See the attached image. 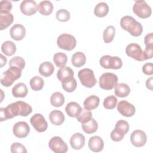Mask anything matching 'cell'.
Wrapping results in <instances>:
<instances>
[{"label":"cell","instance_id":"cell-1","mask_svg":"<svg viewBox=\"0 0 153 153\" xmlns=\"http://www.w3.org/2000/svg\"><path fill=\"white\" fill-rule=\"evenodd\" d=\"M32 112V107L23 101H17L0 109V121L7 120L16 116L26 117Z\"/></svg>","mask_w":153,"mask_h":153},{"label":"cell","instance_id":"cell-2","mask_svg":"<svg viewBox=\"0 0 153 153\" xmlns=\"http://www.w3.org/2000/svg\"><path fill=\"white\" fill-rule=\"evenodd\" d=\"M120 26L133 36H139L143 32V27L140 23L130 16H125L121 18Z\"/></svg>","mask_w":153,"mask_h":153},{"label":"cell","instance_id":"cell-3","mask_svg":"<svg viewBox=\"0 0 153 153\" xmlns=\"http://www.w3.org/2000/svg\"><path fill=\"white\" fill-rule=\"evenodd\" d=\"M22 71L19 68L10 66L7 71L1 74L0 80L1 84L6 87L11 86L16 80L21 76Z\"/></svg>","mask_w":153,"mask_h":153},{"label":"cell","instance_id":"cell-4","mask_svg":"<svg viewBox=\"0 0 153 153\" xmlns=\"http://www.w3.org/2000/svg\"><path fill=\"white\" fill-rule=\"evenodd\" d=\"M78 76L81 84L87 88L94 87L97 82L93 70L88 68H85L79 71Z\"/></svg>","mask_w":153,"mask_h":153},{"label":"cell","instance_id":"cell-5","mask_svg":"<svg viewBox=\"0 0 153 153\" xmlns=\"http://www.w3.org/2000/svg\"><path fill=\"white\" fill-rule=\"evenodd\" d=\"M57 44L61 49L66 51H71L76 47V41L73 35L68 33H63L57 38Z\"/></svg>","mask_w":153,"mask_h":153},{"label":"cell","instance_id":"cell-6","mask_svg":"<svg viewBox=\"0 0 153 153\" xmlns=\"http://www.w3.org/2000/svg\"><path fill=\"white\" fill-rule=\"evenodd\" d=\"M133 13L141 19H146L151 16L152 10L150 6L144 0L136 1L133 6Z\"/></svg>","mask_w":153,"mask_h":153},{"label":"cell","instance_id":"cell-7","mask_svg":"<svg viewBox=\"0 0 153 153\" xmlns=\"http://www.w3.org/2000/svg\"><path fill=\"white\" fill-rule=\"evenodd\" d=\"M100 65L105 69H119L121 68L123 62L121 59L117 56L105 55L100 58Z\"/></svg>","mask_w":153,"mask_h":153},{"label":"cell","instance_id":"cell-8","mask_svg":"<svg viewBox=\"0 0 153 153\" xmlns=\"http://www.w3.org/2000/svg\"><path fill=\"white\" fill-rule=\"evenodd\" d=\"M117 76L110 72L103 74L99 78V86L101 88L106 90H112L117 84Z\"/></svg>","mask_w":153,"mask_h":153},{"label":"cell","instance_id":"cell-9","mask_svg":"<svg viewBox=\"0 0 153 153\" xmlns=\"http://www.w3.org/2000/svg\"><path fill=\"white\" fill-rule=\"evenodd\" d=\"M126 54L137 61L142 62L145 60L143 56V51H142L141 47L135 43H131L128 44L126 48Z\"/></svg>","mask_w":153,"mask_h":153},{"label":"cell","instance_id":"cell-10","mask_svg":"<svg viewBox=\"0 0 153 153\" xmlns=\"http://www.w3.org/2000/svg\"><path fill=\"white\" fill-rule=\"evenodd\" d=\"M48 146L55 153H65L68 150L67 144L59 136L53 137L49 141Z\"/></svg>","mask_w":153,"mask_h":153},{"label":"cell","instance_id":"cell-11","mask_svg":"<svg viewBox=\"0 0 153 153\" xmlns=\"http://www.w3.org/2000/svg\"><path fill=\"white\" fill-rule=\"evenodd\" d=\"M30 124L38 132L45 131L48 127V124L44 117L41 114H34L30 120Z\"/></svg>","mask_w":153,"mask_h":153},{"label":"cell","instance_id":"cell-12","mask_svg":"<svg viewBox=\"0 0 153 153\" xmlns=\"http://www.w3.org/2000/svg\"><path fill=\"white\" fill-rule=\"evenodd\" d=\"M132 145L136 147H142L145 145L147 140L146 133L140 130H136L132 132L130 136Z\"/></svg>","mask_w":153,"mask_h":153},{"label":"cell","instance_id":"cell-13","mask_svg":"<svg viewBox=\"0 0 153 153\" xmlns=\"http://www.w3.org/2000/svg\"><path fill=\"white\" fill-rule=\"evenodd\" d=\"M13 131L15 136L18 138L26 137L30 132V127L27 123L19 121L16 123L13 128Z\"/></svg>","mask_w":153,"mask_h":153},{"label":"cell","instance_id":"cell-14","mask_svg":"<svg viewBox=\"0 0 153 153\" xmlns=\"http://www.w3.org/2000/svg\"><path fill=\"white\" fill-rule=\"evenodd\" d=\"M117 110L122 115L126 117L133 116L136 112L134 105L126 100H121L118 103Z\"/></svg>","mask_w":153,"mask_h":153},{"label":"cell","instance_id":"cell-15","mask_svg":"<svg viewBox=\"0 0 153 153\" xmlns=\"http://www.w3.org/2000/svg\"><path fill=\"white\" fill-rule=\"evenodd\" d=\"M37 5L35 1L32 0H25L20 4L21 12L25 16H30L35 14L37 11Z\"/></svg>","mask_w":153,"mask_h":153},{"label":"cell","instance_id":"cell-16","mask_svg":"<svg viewBox=\"0 0 153 153\" xmlns=\"http://www.w3.org/2000/svg\"><path fill=\"white\" fill-rule=\"evenodd\" d=\"M10 34L12 39L16 41H20L26 35L25 27L20 24H15L11 27Z\"/></svg>","mask_w":153,"mask_h":153},{"label":"cell","instance_id":"cell-17","mask_svg":"<svg viewBox=\"0 0 153 153\" xmlns=\"http://www.w3.org/2000/svg\"><path fill=\"white\" fill-rule=\"evenodd\" d=\"M85 137L80 133H74L70 139V145L74 149L79 150L83 148L85 144Z\"/></svg>","mask_w":153,"mask_h":153},{"label":"cell","instance_id":"cell-18","mask_svg":"<svg viewBox=\"0 0 153 153\" xmlns=\"http://www.w3.org/2000/svg\"><path fill=\"white\" fill-rule=\"evenodd\" d=\"M89 149L95 152L101 151L104 146V142L102 139L98 136H94L90 138L88 140Z\"/></svg>","mask_w":153,"mask_h":153},{"label":"cell","instance_id":"cell-19","mask_svg":"<svg viewBox=\"0 0 153 153\" xmlns=\"http://www.w3.org/2000/svg\"><path fill=\"white\" fill-rule=\"evenodd\" d=\"M74 71L68 66H64L60 68L57 72V77L61 82L74 78Z\"/></svg>","mask_w":153,"mask_h":153},{"label":"cell","instance_id":"cell-20","mask_svg":"<svg viewBox=\"0 0 153 153\" xmlns=\"http://www.w3.org/2000/svg\"><path fill=\"white\" fill-rule=\"evenodd\" d=\"M27 93V87L23 82H19L16 84L12 88V94L15 97H25Z\"/></svg>","mask_w":153,"mask_h":153},{"label":"cell","instance_id":"cell-21","mask_svg":"<svg viewBox=\"0 0 153 153\" xmlns=\"http://www.w3.org/2000/svg\"><path fill=\"white\" fill-rule=\"evenodd\" d=\"M82 108L80 105L75 102H71L67 104L65 107V111L66 114L71 117L74 118L80 113Z\"/></svg>","mask_w":153,"mask_h":153},{"label":"cell","instance_id":"cell-22","mask_svg":"<svg viewBox=\"0 0 153 153\" xmlns=\"http://www.w3.org/2000/svg\"><path fill=\"white\" fill-rule=\"evenodd\" d=\"M49 119L53 125L60 126L64 122L65 116L60 111L53 110L49 114Z\"/></svg>","mask_w":153,"mask_h":153},{"label":"cell","instance_id":"cell-23","mask_svg":"<svg viewBox=\"0 0 153 153\" xmlns=\"http://www.w3.org/2000/svg\"><path fill=\"white\" fill-rule=\"evenodd\" d=\"M37 10L42 15L48 16L53 12V5L50 1H43L38 5Z\"/></svg>","mask_w":153,"mask_h":153},{"label":"cell","instance_id":"cell-24","mask_svg":"<svg viewBox=\"0 0 153 153\" xmlns=\"http://www.w3.org/2000/svg\"><path fill=\"white\" fill-rule=\"evenodd\" d=\"M114 93L115 96L119 97H125L130 94V88L125 83H118L114 87Z\"/></svg>","mask_w":153,"mask_h":153},{"label":"cell","instance_id":"cell-25","mask_svg":"<svg viewBox=\"0 0 153 153\" xmlns=\"http://www.w3.org/2000/svg\"><path fill=\"white\" fill-rule=\"evenodd\" d=\"M54 71L53 65L50 62H44L42 63L39 67V74L45 77L50 76L53 74Z\"/></svg>","mask_w":153,"mask_h":153},{"label":"cell","instance_id":"cell-26","mask_svg":"<svg viewBox=\"0 0 153 153\" xmlns=\"http://www.w3.org/2000/svg\"><path fill=\"white\" fill-rule=\"evenodd\" d=\"M100 102L99 97L95 95H91L87 97L84 102V107L87 110H92L98 107Z\"/></svg>","mask_w":153,"mask_h":153},{"label":"cell","instance_id":"cell-27","mask_svg":"<svg viewBox=\"0 0 153 153\" xmlns=\"http://www.w3.org/2000/svg\"><path fill=\"white\" fill-rule=\"evenodd\" d=\"M14 20L13 15L11 13H0V29H5L12 24Z\"/></svg>","mask_w":153,"mask_h":153},{"label":"cell","instance_id":"cell-28","mask_svg":"<svg viewBox=\"0 0 153 153\" xmlns=\"http://www.w3.org/2000/svg\"><path fill=\"white\" fill-rule=\"evenodd\" d=\"M129 128L130 126L127 121L125 120H119L116 123L115 127L113 130L120 136L124 137L128 131Z\"/></svg>","mask_w":153,"mask_h":153},{"label":"cell","instance_id":"cell-29","mask_svg":"<svg viewBox=\"0 0 153 153\" xmlns=\"http://www.w3.org/2000/svg\"><path fill=\"white\" fill-rule=\"evenodd\" d=\"M2 52L7 56H13L16 51L15 44L11 41H6L1 45Z\"/></svg>","mask_w":153,"mask_h":153},{"label":"cell","instance_id":"cell-30","mask_svg":"<svg viewBox=\"0 0 153 153\" xmlns=\"http://www.w3.org/2000/svg\"><path fill=\"white\" fill-rule=\"evenodd\" d=\"M72 64L76 68L83 66L86 62V57L85 54L82 52H76L74 53L71 59Z\"/></svg>","mask_w":153,"mask_h":153},{"label":"cell","instance_id":"cell-31","mask_svg":"<svg viewBox=\"0 0 153 153\" xmlns=\"http://www.w3.org/2000/svg\"><path fill=\"white\" fill-rule=\"evenodd\" d=\"M109 11V7L105 2H101L97 4L94 10V14L96 16L99 17H103L106 16Z\"/></svg>","mask_w":153,"mask_h":153},{"label":"cell","instance_id":"cell-32","mask_svg":"<svg viewBox=\"0 0 153 153\" xmlns=\"http://www.w3.org/2000/svg\"><path fill=\"white\" fill-rule=\"evenodd\" d=\"M50 102L54 107H60L65 103L64 96L60 92H55L51 96Z\"/></svg>","mask_w":153,"mask_h":153},{"label":"cell","instance_id":"cell-33","mask_svg":"<svg viewBox=\"0 0 153 153\" xmlns=\"http://www.w3.org/2000/svg\"><path fill=\"white\" fill-rule=\"evenodd\" d=\"M97 123L94 118H91V120L87 123L82 124V128L87 134L94 133L97 131Z\"/></svg>","mask_w":153,"mask_h":153},{"label":"cell","instance_id":"cell-34","mask_svg":"<svg viewBox=\"0 0 153 153\" xmlns=\"http://www.w3.org/2000/svg\"><path fill=\"white\" fill-rule=\"evenodd\" d=\"M76 120L81 124L87 123L92 118V112L85 108H82L80 113L76 116Z\"/></svg>","mask_w":153,"mask_h":153},{"label":"cell","instance_id":"cell-35","mask_svg":"<svg viewBox=\"0 0 153 153\" xmlns=\"http://www.w3.org/2000/svg\"><path fill=\"white\" fill-rule=\"evenodd\" d=\"M53 61L57 67L61 68L65 66L68 61V57L66 54L59 52L54 55Z\"/></svg>","mask_w":153,"mask_h":153},{"label":"cell","instance_id":"cell-36","mask_svg":"<svg viewBox=\"0 0 153 153\" xmlns=\"http://www.w3.org/2000/svg\"><path fill=\"white\" fill-rule=\"evenodd\" d=\"M44 85L43 79L38 76H35L30 80V85L33 91H39L42 89Z\"/></svg>","mask_w":153,"mask_h":153},{"label":"cell","instance_id":"cell-37","mask_svg":"<svg viewBox=\"0 0 153 153\" xmlns=\"http://www.w3.org/2000/svg\"><path fill=\"white\" fill-rule=\"evenodd\" d=\"M76 86L77 82L74 78H72L62 82V87L63 89L68 93H71L75 91Z\"/></svg>","mask_w":153,"mask_h":153},{"label":"cell","instance_id":"cell-38","mask_svg":"<svg viewBox=\"0 0 153 153\" xmlns=\"http://www.w3.org/2000/svg\"><path fill=\"white\" fill-rule=\"evenodd\" d=\"M115 35V29L112 26H108L103 31V39L105 43H110Z\"/></svg>","mask_w":153,"mask_h":153},{"label":"cell","instance_id":"cell-39","mask_svg":"<svg viewBox=\"0 0 153 153\" xmlns=\"http://www.w3.org/2000/svg\"><path fill=\"white\" fill-rule=\"evenodd\" d=\"M117 101L118 100L115 96H109L104 99L103 103V106L107 109H112L116 106Z\"/></svg>","mask_w":153,"mask_h":153},{"label":"cell","instance_id":"cell-40","mask_svg":"<svg viewBox=\"0 0 153 153\" xmlns=\"http://www.w3.org/2000/svg\"><path fill=\"white\" fill-rule=\"evenodd\" d=\"M9 66H15L23 70L25 66V61L22 57L15 56L10 60Z\"/></svg>","mask_w":153,"mask_h":153},{"label":"cell","instance_id":"cell-41","mask_svg":"<svg viewBox=\"0 0 153 153\" xmlns=\"http://www.w3.org/2000/svg\"><path fill=\"white\" fill-rule=\"evenodd\" d=\"M56 17L59 22H67L70 19V13L67 10L60 9L56 12Z\"/></svg>","mask_w":153,"mask_h":153},{"label":"cell","instance_id":"cell-42","mask_svg":"<svg viewBox=\"0 0 153 153\" xmlns=\"http://www.w3.org/2000/svg\"><path fill=\"white\" fill-rule=\"evenodd\" d=\"M12 8V4L10 1L2 0L0 2V13H10Z\"/></svg>","mask_w":153,"mask_h":153},{"label":"cell","instance_id":"cell-43","mask_svg":"<svg viewBox=\"0 0 153 153\" xmlns=\"http://www.w3.org/2000/svg\"><path fill=\"white\" fill-rule=\"evenodd\" d=\"M11 152L12 153H26L27 150L24 145L20 143H13L11 145Z\"/></svg>","mask_w":153,"mask_h":153},{"label":"cell","instance_id":"cell-44","mask_svg":"<svg viewBox=\"0 0 153 153\" xmlns=\"http://www.w3.org/2000/svg\"><path fill=\"white\" fill-rule=\"evenodd\" d=\"M143 72L148 75L153 74V64L152 63H146L142 67Z\"/></svg>","mask_w":153,"mask_h":153},{"label":"cell","instance_id":"cell-45","mask_svg":"<svg viewBox=\"0 0 153 153\" xmlns=\"http://www.w3.org/2000/svg\"><path fill=\"white\" fill-rule=\"evenodd\" d=\"M144 42L146 47H153V34L149 33L144 38Z\"/></svg>","mask_w":153,"mask_h":153},{"label":"cell","instance_id":"cell-46","mask_svg":"<svg viewBox=\"0 0 153 153\" xmlns=\"http://www.w3.org/2000/svg\"><path fill=\"white\" fill-rule=\"evenodd\" d=\"M153 54V47H145L143 51V56L145 60L150 59L152 57Z\"/></svg>","mask_w":153,"mask_h":153},{"label":"cell","instance_id":"cell-47","mask_svg":"<svg viewBox=\"0 0 153 153\" xmlns=\"http://www.w3.org/2000/svg\"><path fill=\"white\" fill-rule=\"evenodd\" d=\"M152 80H153V78L150 77L149 78L147 79L146 81V88L150 90H152Z\"/></svg>","mask_w":153,"mask_h":153},{"label":"cell","instance_id":"cell-48","mask_svg":"<svg viewBox=\"0 0 153 153\" xmlns=\"http://www.w3.org/2000/svg\"><path fill=\"white\" fill-rule=\"evenodd\" d=\"M0 59H1V68H2L7 63V58L3 56L2 54H0Z\"/></svg>","mask_w":153,"mask_h":153}]
</instances>
